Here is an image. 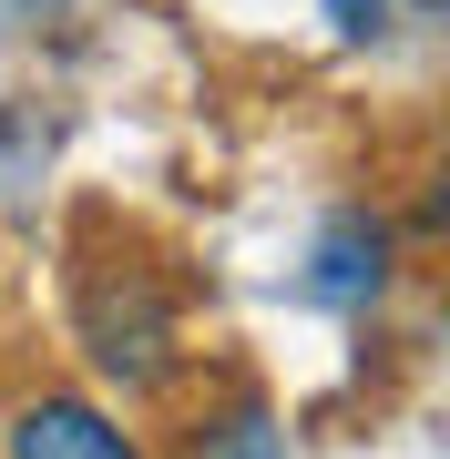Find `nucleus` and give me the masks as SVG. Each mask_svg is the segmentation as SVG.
<instances>
[{
  "label": "nucleus",
  "instance_id": "5",
  "mask_svg": "<svg viewBox=\"0 0 450 459\" xmlns=\"http://www.w3.org/2000/svg\"><path fill=\"white\" fill-rule=\"evenodd\" d=\"M328 21H338V31H349V41H368V31H379V21H389V0H328Z\"/></svg>",
  "mask_w": 450,
  "mask_h": 459
},
{
  "label": "nucleus",
  "instance_id": "1",
  "mask_svg": "<svg viewBox=\"0 0 450 459\" xmlns=\"http://www.w3.org/2000/svg\"><path fill=\"white\" fill-rule=\"evenodd\" d=\"M72 327H83V358L113 388H164L174 377V296L134 255H83L72 265Z\"/></svg>",
  "mask_w": 450,
  "mask_h": 459
},
{
  "label": "nucleus",
  "instance_id": "2",
  "mask_svg": "<svg viewBox=\"0 0 450 459\" xmlns=\"http://www.w3.org/2000/svg\"><path fill=\"white\" fill-rule=\"evenodd\" d=\"M0 449H11V459H144V449H134V429H113L93 398H72V388L21 398L11 429H0Z\"/></svg>",
  "mask_w": 450,
  "mask_h": 459
},
{
  "label": "nucleus",
  "instance_id": "6",
  "mask_svg": "<svg viewBox=\"0 0 450 459\" xmlns=\"http://www.w3.org/2000/svg\"><path fill=\"white\" fill-rule=\"evenodd\" d=\"M419 11H440V0H419Z\"/></svg>",
  "mask_w": 450,
  "mask_h": 459
},
{
  "label": "nucleus",
  "instance_id": "3",
  "mask_svg": "<svg viewBox=\"0 0 450 459\" xmlns=\"http://www.w3.org/2000/svg\"><path fill=\"white\" fill-rule=\"evenodd\" d=\"M379 286H389V225L379 214H338L317 235V296L328 307H368Z\"/></svg>",
  "mask_w": 450,
  "mask_h": 459
},
{
  "label": "nucleus",
  "instance_id": "4",
  "mask_svg": "<svg viewBox=\"0 0 450 459\" xmlns=\"http://www.w3.org/2000/svg\"><path fill=\"white\" fill-rule=\"evenodd\" d=\"M184 459H287V429L267 398H225L216 419L184 429Z\"/></svg>",
  "mask_w": 450,
  "mask_h": 459
}]
</instances>
